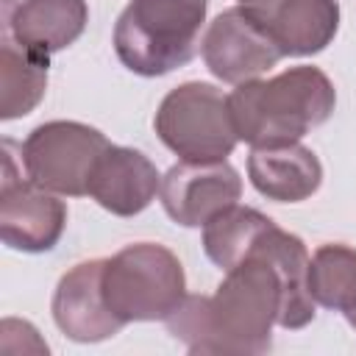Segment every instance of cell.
<instances>
[{
	"label": "cell",
	"mask_w": 356,
	"mask_h": 356,
	"mask_svg": "<svg viewBox=\"0 0 356 356\" xmlns=\"http://www.w3.org/2000/svg\"><path fill=\"white\" fill-rule=\"evenodd\" d=\"M281 300V275L256 242L236 267L225 270V278L211 298L186 295L164 323L189 353L250 356L270 350Z\"/></svg>",
	"instance_id": "cell-1"
},
{
	"label": "cell",
	"mask_w": 356,
	"mask_h": 356,
	"mask_svg": "<svg viewBox=\"0 0 356 356\" xmlns=\"http://www.w3.org/2000/svg\"><path fill=\"white\" fill-rule=\"evenodd\" d=\"M50 56L22 44L0 25V120L31 114L47 89Z\"/></svg>",
	"instance_id": "cell-15"
},
{
	"label": "cell",
	"mask_w": 356,
	"mask_h": 356,
	"mask_svg": "<svg viewBox=\"0 0 356 356\" xmlns=\"http://www.w3.org/2000/svg\"><path fill=\"white\" fill-rule=\"evenodd\" d=\"M248 175L259 195L278 203H300L320 189L323 164L312 147L289 142L275 147H253Z\"/></svg>",
	"instance_id": "cell-14"
},
{
	"label": "cell",
	"mask_w": 356,
	"mask_h": 356,
	"mask_svg": "<svg viewBox=\"0 0 356 356\" xmlns=\"http://www.w3.org/2000/svg\"><path fill=\"white\" fill-rule=\"evenodd\" d=\"M159 139L184 161H222L239 136L228 97L203 81H189L164 95L153 117Z\"/></svg>",
	"instance_id": "cell-5"
},
{
	"label": "cell",
	"mask_w": 356,
	"mask_h": 356,
	"mask_svg": "<svg viewBox=\"0 0 356 356\" xmlns=\"http://www.w3.org/2000/svg\"><path fill=\"white\" fill-rule=\"evenodd\" d=\"M111 142L92 125L75 120H53L36 125L19 145L25 175L56 192L81 197L89 195V178L97 159Z\"/></svg>",
	"instance_id": "cell-6"
},
{
	"label": "cell",
	"mask_w": 356,
	"mask_h": 356,
	"mask_svg": "<svg viewBox=\"0 0 356 356\" xmlns=\"http://www.w3.org/2000/svg\"><path fill=\"white\" fill-rule=\"evenodd\" d=\"M103 295L122 323L167 320L186 298V275L170 248L136 242L106 259Z\"/></svg>",
	"instance_id": "cell-4"
},
{
	"label": "cell",
	"mask_w": 356,
	"mask_h": 356,
	"mask_svg": "<svg viewBox=\"0 0 356 356\" xmlns=\"http://www.w3.org/2000/svg\"><path fill=\"white\" fill-rule=\"evenodd\" d=\"M337 106V89L320 67H289L273 78L236 83L228 95L236 136L250 147L289 145L323 125Z\"/></svg>",
	"instance_id": "cell-2"
},
{
	"label": "cell",
	"mask_w": 356,
	"mask_h": 356,
	"mask_svg": "<svg viewBox=\"0 0 356 356\" xmlns=\"http://www.w3.org/2000/svg\"><path fill=\"white\" fill-rule=\"evenodd\" d=\"M286 56H312L331 44L339 28L337 0H239Z\"/></svg>",
	"instance_id": "cell-11"
},
{
	"label": "cell",
	"mask_w": 356,
	"mask_h": 356,
	"mask_svg": "<svg viewBox=\"0 0 356 356\" xmlns=\"http://www.w3.org/2000/svg\"><path fill=\"white\" fill-rule=\"evenodd\" d=\"M200 56L214 78L245 83L273 70L286 53L248 8L234 6L209 22L200 39Z\"/></svg>",
	"instance_id": "cell-8"
},
{
	"label": "cell",
	"mask_w": 356,
	"mask_h": 356,
	"mask_svg": "<svg viewBox=\"0 0 356 356\" xmlns=\"http://www.w3.org/2000/svg\"><path fill=\"white\" fill-rule=\"evenodd\" d=\"M242 195L239 172L222 161H178L161 178V206L167 217L186 228H200Z\"/></svg>",
	"instance_id": "cell-9"
},
{
	"label": "cell",
	"mask_w": 356,
	"mask_h": 356,
	"mask_svg": "<svg viewBox=\"0 0 356 356\" xmlns=\"http://www.w3.org/2000/svg\"><path fill=\"white\" fill-rule=\"evenodd\" d=\"M209 0H128L114 25V53L136 75L156 78L195 58Z\"/></svg>",
	"instance_id": "cell-3"
},
{
	"label": "cell",
	"mask_w": 356,
	"mask_h": 356,
	"mask_svg": "<svg viewBox=\"0 0 356 356\" xmlns=\"http://www.w3.org/2000/svg\"><path fill=\"white\" fill-rule=\"evenodd\" d=\"M309 292L314 303L345 314L356 303V250L339 242L320 245L309 259Z\"/></svg>",
	"instance_id": "cell-17"
},
{
	"label": "cell",
	"mask_w": 356,
	"mask_h": 356,
	"mask_svg": "<svg viewBox=\"0 0 356 356\" xmlns=\"http://www.w3.org/2000/svg\"><path fill=\"white\" fill-rule=\"evenodd\" d=\"M106 259H89L67 270L53 292V320L58 331L75 342H103L125 325L103 295Z\"/></svg>",
	"instance_id": "cell-10"
},
{
	"label": "cell",
	"mask_w": 356,
	"mask_h": 356,
	"mask_svg": "<svg viewBox=\"0 0 356 356\" xmlns=\"http://www.w3.org/2000/svg\"><path fill=\"white\" fill-rule=\"evenodd\" d=\"M86 22V0H0V25L44 56L70 47Z\"/></svg>",
	"instance_id": "cell-13"
},
{
	"label": "cell",
	"mask_w": 356,
	"mask_h": 356,
	"mask_svg": "<svg viewBox=\"0 0 356 356\" xmlns=\"http://www.w3.org/2000/svg\"><path fill=\"white\" fill-rule=\"evenodd\" d=\"M14 142L3 139V172H0V236L8 248L25 253L53 250L67 225V206L50 189L33 184L17 170Z\"/></svg>",
	"instance_id": "cell-7"
},
{
	"label": "cell",
	"mask_w": 356,
	"mask_h": 356,
	"mask_svg": "<svg viewBox=\"0 0 356 356\" xmlns=\"http://www.w3.org/2000/svg\"><path fill=\"white\" fill-rule=\"evenodd\" d=\"M270 225L273 220L267 214L234 203L203 225V250L220 270H231L253 250Z\"/></svg>",
	"instance_id": "cell-16"
},
{
	"label": "cell",
	"mask_w": 356,
	"mask_h": 356,
	"mask_svg": "<svg viewBox=\"0 0 356 356\" xmlns=\"http://www.w3.org/2000/svg\"><path fill=\"white\" fill-rule=\"evenodd\" d=\"M345 320H348V323H350V325L356 328V303H353V306H350V309L345 312Z\"/></svg>",
	"instance_id": "cell-18"
},
{
	"label": "cell",
	"mask_w": 356,
	"mask_h": 356,
	"mask_svg": "<svg viewBox=\"0 0 356 356\" xmlns=\"http://www.w3.org/2000/svg\"><path fill=\"white\" fill-rule=\"evenodd\" d=\"M159 189L161 175L156 164L145 153L122 145H108L89 178V197L117 217L145 211Z\"/></svg>",
	"instance_id": "cell-12"
}]
</instances>
